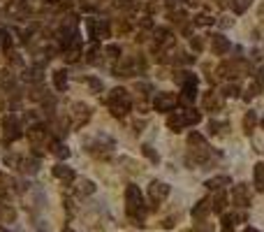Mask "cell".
Returning a JSON list of instances; mask_svg holds the SVG:
<instances>
[{"label":"cell","instance_id":"obj_1","mask_svg":"<svg viewBox=\"0 0 264 232\" xmlns=\"http://www.w3.org/2000/svg\"><path fill=\"white\" fill-rule=\"evenodd\" d=\"M107 105H109L114 116H125L130 112V98H127V93L123 88H114L109 93V98H107Z\"/></svg>","mask_w":264,"mask_h":232},{"label":"cell","instance_id":"obj_2","mask_svg":"<svg viewBox=\"0 0 264 232\" xmlns=\"http://www.w3.org/2000/svg\"><path fill=\"white\" fill-rule=\"evenodd\" d=\"M176 105H179V98L174 93H160L158 98H155V102H153V107H155L158 112H171Z\"/></svg>","mask_w":264,"mask_h":232},{"label":"cell","instance_id":"obj_3","mask_svg":"<svg viewBox=\"0 0 264 232\" xmlns=\"http://www.w3.org/2000/svg\"><path fill=\"white\" fill-rule=\"evenodd\" d=\"M167 195H169V186H167V183H162V181H153V183L148 186V198L155 202V204L162 202Z\"/></svg>","mask_w":264,"mask_h":232},{"label":"cell","instance_id":"obj_4","mask_svg":"<svg viewBox=\"0 0 264 232\" xmlns=\"http://www.w3.org/2000/svg\"><path fill=\"white\" fill-rule=\"evenodd\" d=\"M232 202L236 204V207H248V204H250V193H248V186H243V183L234 186V188H232Z\"/></svg>","mask_w":264,"mask_h":232},{"label":"cell","instance_id":"obj_5","mask_svg":"<svg viewBox=\"0 0 264 232\" xmlns=\"http://www.w3.org/2000/svg\"><path fill=\"white\" fill-rule=\"evenodd\" d=\"M230 47H232V44H230V40H227L225 35H216V37H213V42H211V49H213L216 56L227 53V51H230Z\"/></svg>","mask_w":264,"mask_h":232},{"label":"cell","instance_id":"obj_6","mask_svg":"<svg viewBox=\"0 0 264 232\" xmlns=\"http://www.w3.org/2000/svg\"><path fill=\"white\" fill-rule=\"evenodd\" d=\"M211 209H213V207H211V200H209V198H204V200H200L197 204H195V207H192V216H195L197 221H204V216H206V214H209Z\"/></svg>","mask_w":264,"mask_h":232},{"label":"cell","instance_id":"obj_7","mask_svg":"<svg viewBox=\"0 0 264 232\" xmlns=\"http://www.w3.org/2000/svg\"><path fill=\"white\" fill-rule=\"evenodd\" d=\"M2 128H5V137L7 139H19L21 137V128H19V123H16L14 118H5Z\"/></svg>","mask_w":264,"mask_h":232},{"label":"cell","instance_id":"obj_8","mask_svg":"<svg viewBox=\"0 0 264 232\" xmlns=\"http://www.w3.org/2000/svg\"><path fill=\"white\" fill-rule=\"evenodd\" d=\"M167 126L171 128V130H176V133H179L181 128H186L188 126V121H186V112H181V114H171L167 118Z\"/></svg>","mask_w":264,"mask_h":232},{"label":"cell","instance_id":"obj_9","mask_svg":"<svg viewBox=\"0 0 264 232\" xmlns=\"http://www.w3.org/2000/svg\"><path fill=\"white\" fill-rule=\"evenodd\" d=\"M239 221H241L239 214H227V216H222V232H234V228H236Z\"/></svg>","mask_w":264,"mask_h":232},{"label":"cell","instance_id":"obj_10","mask_svg":"<svg viewBox=\"0 0 264 232\" xmlns=\"http://www.w3.org/2000/svg\"><path fill=\"white\" fill-rule=\"evenodd\" d=\"M53 177H58V179H63V181H74V169L65 167V165H56L53 167Z\"/></svg>","mask_w":264,"mask_h":232},{"label":"cell","instance_id":"obj_11","mask_svg":"<svg viewBox=\"0 0 264 232\" xmlns=\"http://www.w3.org/2000/svg\"><path fill=\"white\" fill-rule=\"evenodd\" d=\"M74 109H77V126H84V121H88V118H91V107L74 105Z\"/></svg>","mask_w":264,"mask_h":232},{"label":"cell","instance_id":"obj_12","mask_svg":"<svg viewBox=\"0 0 264 232\" xmlns=\"http://www.w3.org/2000/svg\"><path fill=\"white\" fill-rule=\"evenodd\" d=\"M204 107L211 109V112H216V109L222 107V102H220V98H216V93H206L204 95Z\"/></svg>","mask_w":264,"mask_h":232},{"label":"cell","instance_id":"obj_13","mask_svg":"<svg viewBox=\"0 0 264 232\" xmlns=\"http://www.w3.org/2000/svg\"><path fill=\"white\" fill-rule=\"evenodd\" d=\"M28 137H31V142H42L44 137H47V130H44V126H32L31 130H28Z\"/></svg>","mask_w":264,"mask_h":232},{"label":"cell","instance_id":"obj_14","mask_svg":"<svg viewBox=\"0 0 264 232\" xmlns=\"http://www.w3.org/2000/svg\"><path fill=\"white\" fill-rule=\"evenodd\" d=\"M255 188L260 190V193L264 190V163L255 165Z\"/></svg>","mask_w":264,"mask_h":232},{"label":"cell","instance_id":"obj_15","mask_svg":"<svg viewBox=\"0 0 264 232\" xmlns=\"http://www.w3.org/2000/svg\"><path fill=\"white\" fill-rule=\"evenodd\" d=\"M53 84H56L58 91H65V88H67V74H65V70H56V72H53Z\"/></svg>","mask_w":264,"mask_h":232},{"label":"cell","instance_id":"obj_16","mask_svg":"<svg viewBox=\"0 0 264 232\" xmlns=\"http://www.w3.org/2000/svg\"><path fill=\"white\" fill-rule=\"evenodd\" d=\"M225 204H227V198H225V193H222V190H218V193H216V198L211 200V207L220 214V211L225 209Z\"/></svg>","mask_w":264,"mask_h":232},{"label":"cell","instance_id":"obj_17","mask_svg":"<svg viewBox=\"0 0 264 232\" xmlns=\"http://www.w3.org/2000/svg\"><path fill=\"white\" fill-rule=\"evenodd\" d=\"M255 123H257V116H255V112H248V114H246V118H243V130H246V133H253Z\"/></svg>","mask_w":264,"mask_h":232},{"label":"cell","instance_id":"obj_18","mask_svg":"<svg viewBox=\"0 0 264 232\" xmlns=\"http://www.w3.org/2000/svg\"><path fill=\"white\" fill-rule=\"evenodd\" d=\"M19 165H21V172H26V174H35L37 167H40V165H37V160H21Z\"/></svg>","mask_w":264,"mask_h":232},{"label":"cell","instance_id":"obj_19","mask_svg":"<svg viewBox=\"0 0 264 232\" xmlns=\"http://www.w3.org/2000/svg\"><path fill=\"white\" fill-rule=\"evenodd\" d=\"M49 151H51L53 156H58V158H65V156H67V149H65L63 144H61V142H51Z\"/></svg>","mask_w":264,"mask_h":232},{"label":"cell","instance_id":"obj_20","mask_svg":"<svg viewBox=\"0 0 264 232\" xmlns=\"http://www.w3.org/2000/svg\"><path fill=\"white\" fill-rule=\"evenodd\" d=\"M14 216H16V214H14V209H12V207H5V204H0V221H14Z\"/></svg>","mask_w":264,"mask_h":232},{"label":"cell","instance_id":"obj_21","mask_svg":"<svg viewBox=\"0 0 264 232\" xmlns=\"http://www.w3.org/2000/svg\"><path fill=\"white\" fill-rule=\"evenodd\" d=\"M93 190H95V183H93V181H88V179L79 181V193H81V195H91Z\"/></svg>","mask_w":264,"mask_h":232},{"label":"cell","instance_id":"obj_22","mask_svg":"<svg viewBox=\"0 0 264 232\" xmlns=\"http://www.w3.org/2000/svg\"><path fill=\"white\" fill-rule=\"evenodd\" d=\"M155 40H158L160 44L171 42V40H169V31H167V28H158V31H155Z\"/></svg>","mask_w":264,"mask_h":232},{"label":"cell","instance_id":"obj_23","mask_svg":"<svg viewBox=\"0 0 264 232\" xmlns=\"http://www.w3.org/2000/svg\"><path fill=\"white\" fill-rule=\"evenodd\" d=\"M222 95H227V98H236V95H239V86L236 84H230V86H225V88H222Z\"/></svg>","mask_w":264,"mask_h":232},{"label":"cell","instance_id":"obj_24","mask_svg":"<svg viewBox=\"0 0 264 232\" xmlns=\"http://www.w3.org/2000/svg\"><path fill=\"white\" fill-rule=\"evenodd\" d=\"M248 5H250V0H236V2H234V12L241 14V12L248 10Z\"/></svg>","mask_w":264,"mask_h":232},{"label":"cell","instance_id":"obj_25","mask_svg":"<svg viewBox=\"0 0 264 232\" xmlns=\"http://www.w3.org/2000/svg\"><path fill=\"white\" fill-rule=\"evenodd\" d=\"M227 181H230L227 177H218V179H211L206 186H209V188H220V183H227Z\"/></svg>","mask_w":264,"mask_h":232},{"label":"cell","instance_id":"obj_26","mask_svg":"<svg viewBox=\"0 0 264 232\" xmlns=\"http://www.w3.org/2000/svg\"><path fill=\"white\" fill-rule=\"evenodd\" d=\"M190 144H192V147H197V144H200V147H204V137H202V135H197V133H192V135H190Z\"/></svg>","mask_w":264,"mask_h":232},{"label":"cell","instance_id":"obj_27","mask_svg":"<svg viewBox=\"0 0 264 232\" xmlns=\"http://www.w3.org/2000/svg\"><path fill=\"white\" fill-rule=\"evenodd\" d=\"M107 53H109V58H118L121 49H118L116 44H109V47H107Z\"/></svg>","mask_w":264,"mask_h":232},{"label":"cell","instance_id":"obj_28","mask_svg":"<svg viewBox=\"0 0 264 232\" xmlns=\"http://www.w3.org/2000/svg\"><path fill=\"white\" fill-rule=\"evenodd\" d=\"M192 49H195V51H202V49H204V40H202V37H195V40H192Z\"/></svg>","mask_w":264,"mask_h":232},{"label":"cell","instance_id":"obj_29","mask_svg":"<svg viewBox=\"0 0 264 232\" xmlns=\"http://www.w3.org/2000/svg\"><path fill=\"white\" fill-rule=\"evenodd\" d=\"M257 86H260V88H264V67H260V70H257Z\"/></svg>","mask_w":264,"mask_h":232},{"label":"cell","instance_id":"obj_30","mask_svg":"<svg viewBox=\"0 0 264 232\" xmlns=\"http://www.w3.org/2000/svg\"><path fill=\"white\" fill-rule=\"evenodd\" d=\"M141 149H144V153H146V156H148V158H151V160H153V163L158 160V156L153 153V149H151V147H141Z\"/></svg>","mask_w":264,"mask_h":232},{"label":"cell","instance_id":"obj_31","mask_svg":"<svg viewBox=\"0 0 264 232\" xmlns=\"http://www.w3.org/2000/svg\"><path fill=\"white\" fill-rule=\"evenodd\" d=\"M257 93H260V86H257V84L248 88V98H255V95H257Z\"/></svg>","mask_w":264,"mask_h":232},{"label":"cell","instance_id":"obj_32","mask_svg":"<svg viewBox=\"0 0 264 232\" xmlns=\"http://www.w3.org/2000/svg\"><path fill=\"white\" fill-rule=\"evenodd\" d=\"M192 232H209V228H206V225H197Z\"/></svg>","mask_w":264,"mask_h":232},{"label":"cell","instance_id":"obj_33","mask_svg":"<svg viewBox=\"0 0 264 232\" xmlns=\"http://www.w3.org/2000/svg\"><path fill=\"white\" fill-rule=\"evenodd\" d=\"M167 5H169V7H174V5H176V0H167Z\"/></svg>","mask_w":264,"mask_h":232},{"label":"cell","instance_id":"obj_34","mask_svg":"<svg viewBox=\"0 0 264 232\" xmlns=\"http://www.w3.org/2000/svg\"><path fill=\"white\" fill-rule=\"evenodd\" d=\"M243 232H257V230H253V228H248V230H243Z\"/></svg>","mask_w":264,"mask_h":232},{"label":"cell","instance_id":"obj_35","mask_svg":"<svg viewBox=\"0 0 264 232\" xmlns=\"http://www.w3.org/2000/svg\"><path fill=\"white\" fill-rule=\"evenodd\" d=\"M0 232H10V230H7V228H0Z\"/></svg>","mask_w":264,"mask_h":232},{"label":"cell","instance_id":"obj_36","mask_svg":"<svg viewBox=\"0 0 264 232\" xmlns=\"http://www.w3.org/2000/svg\"><path fill=\"white\" fill-rule=\"evenodd\" d=\"M2 107H5V102H2V100H0V109H2Z\"/></svg>","mask_w":264,"mask_h":232},{"label":"cell","instance_id":"obj_37","mask_svg":"<svg viewBox=\"0 0 264 232\" xmlns=\"http://www.w3.org/2000/svg\"><path fill=\"white\" fill-rule=\"evenodd\" d=\"M262 126H264V121H262Z\"/></svg>","mask_w":264,"mask_h":232}]
</instances>
